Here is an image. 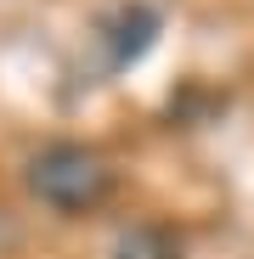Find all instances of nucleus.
I'll return each instance as SVG.
<instances>
[{"label":"nucleus","mask_w":254,"mask_h":259,"mask_svg":"<svg viewBox=\"0 0 254 259\" xmlns=\"http://www.w3.org/2000/svg\"><path fill=\"white\" fill-rule=\"evenodd\" d=\"M28 192L57 214H85V208L107 203L113 163L85 141H51L46 152L28 158Z\"/></svg>","instance_id":"f257e3e1"},{"label":"nucleus","mask_w":254,"mask_h":259,"mask_svg":"<svg viewBox=\"0 0 254 259\" xmlns=\"http://www.w3.org/2000/svg\"><path fill=\"white\" fill-rule=\"evenodd\" d=\"M113 259H181V248H175V237L158 231V226H130L113 242Z\"/></svg>","instance_id":"7ed1b4c3"},{"label":"nucleus","mask_w":254,"mask_h":259,"mask_svg":"<svg viewBox=\"0 0 254 259\" xmlns=\"http://www.w3.org/2000/svg\"><path fill=\"white\" fill-rule=\"evenodd\" d=\"M153 34H158V12H147V6H124L119 17H107L102 23V39H107V51H113V68L136 62L153 46Z\"/></svg>","instance_id":"f03ea898"}]
</instances>
